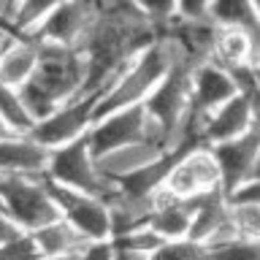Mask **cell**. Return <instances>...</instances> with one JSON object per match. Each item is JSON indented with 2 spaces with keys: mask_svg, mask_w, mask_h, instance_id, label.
<instances>
[{
  "mask_svg": "<svg viewBox=\"0 0 260 260\" xmlns=\"http://www.w3.org/2000/svg\"><path fill=\"white\" fill-rule=\"evenodd\" d=\"M87 68L89 62L84 49L38 41V62L32 68L30 79L19 84V92L32 119H41L54 106L81 95L87 81Z\"/></svg>",
  "mask_w": 260,
  "mask_h": 260,
  "instance_id": "1",
  "label": "cell"
},
{
  "mask_svg": "<svg viewBox=\"0 0 260 260\" xmlns=\"http://www.w3.org/2000/svg\"><path fill=\"white\" fill-rule=\"evenodd\" d=\"M174 54H176V44L162 32L152 44H146L141 52H136L125 65V71L119 73V79L95 101V111H92L95 119L114 109H122V106L144 103L152 95V89L160 84V79L166 76V71L171 68Z\"/></svg>",
  "mask_w": 260,
  "mask_h": 260,
  "instance_id": "2",
  "label": "cell"
},
{
  "mask_svg": "<svg viewBox=\"0 0 260 260\" xmlns=\"http://www.w3.org/2000/svg\"><path fill=\"white\" fill-rule=\"evenodd\" d=\"M46 176L60 182L71 190H81L89 195L109 201L117 192V182L106 179L98 168L95 152L89 146L87 133L73 138L68 144H60L54 149H49V162H46Z\"/></svg>",
  "mask_w": 260,
  "mask_h": 260,
  "instance_id": "3",
  "label": "cell"
},
{
  "mask_svg": "<svg viewBox=\"0 0 260 260\" xmlns=\"http://www.w3.org/2000/svg\"><path fill=\"white\" fill-rule=\"evenodd\" d=\"M0 203L6 214L24 231H36L49 219L60 217L44 174H0Z\"/></svg>",
  "mask_w": 260,
  "mask_h": 260,
  "instance_id": "4",
  "label": "cell"
},
{
  "mask_svg": "<svg viewBox=\"0 0 260 260\" xmlns=\"http://www.w3.org/2000/svg\"><path fill=\"white\" fill-rule=\"evenodd\" d=\"M160 187L179 195V198H198V195L222 190V176H219L217 160L209 144H192L187 149H179Z\"/></svg>",
  "mask_w": 260,
  "mask_h": 260,
  "instance_id": "5",
  "label": "cell"
},
{
  "mask_svg": "<svg viewBox=\"0 0 260 260\" xmlns=\"http://www.w3.org/2000/svg\"><path fill=\"white\" fill-rule=\"evenodd\" d=\"M87 138L95 154H103L109 149H117V146H125L133 141H152L160 149H166V144H162L157 127L152 125L144 103L122 106V109H114L109 114H103V117H98L92 122V127L87 130Z\"/></svg>",
  "mask_w": 260,
  "mask_h": 260,
  "instance_id": "6",
  "label": "cell"
},
{
  "mask_svg": "<svg viewBox=\"0 0 260 260\" xmlns=\"http://www.w3.org/2000/svg\"><path fill=\"white\" fill-rule=\"evenodd\" d=\"M44 182L49 187V195H52L57 214H60L65 222H71L79 233H84L87 239H103V236H111V225H109V203L98 195L81 192V190H71L54 179H49L44 174Z\"/></svg>",
  "mask_w": 260,
  "mask_h": 260,
  "instance_id": "7",
  "label": "cell"
},
{
  "mask_svg": "<svg viewBox=\"0 0 260 260\" xmlns=\"http://www.w3.org/2000/svg\"><path fill=\"white\" fill-rule=\"evenodd\" d=\"M95 98L92 95H76L71 101L54 106L49 114L36 119V125L30 127V136H36L44 146L54 149L60 144H68L73 138L84 136L92 127L95 119Z\"/></svg>",
  "mask_w": 260,
  "mask_h": 260,
  "instance_id": "8",
  "label": "cell"
},
{
  "mask_svg": "<svg viewBox=\"0 0 260 260\" xmlns=\"http://www.w3.org/2000/svg\"><path fill=\"white\" fill-rule=\"evenodd\" d=\"M95 11H98L95 0H60L30 36L38 41H46V44L81 49L89 27H92Z\"/></svg>",
  "mask_w": 260,
  "mask_h": 260,
  "instance_id": "9",
  "label": "cell"
},
{
  "mask_svg": "<svg viewBox=\"0 0 260 260\" xmlns=\"http://www.w3.org/2000/svg\"><path fill=\"white\" fill-rule=\"evenodd\" d=\"M209 149L222 176V190L247 179H260V125L244 130L241 136L209 144Z\"/></svg>",
  "mask_w": 260,
  "mask_h": 260,
  "instance_id": "10",
  "label": "cell"
},
{
  "mask_svg": "<svg viewBox=\"0 0 260 260\" xmlns=\"http://www.w3.org/2000/svg\"><path fill=\"white\" fill-rule=\"evenodd\" d=\"M255 125H260V98L236 92L198 122V133L203 144H217L225 138L241 136L244 130Z\"/></svg>",
  "mask_w": 260,
  "mask_h": 260,
  "instance_id": "11",
  "label": "cell"
},
{
  "mask_svg": "<svg viewBox=\"0 0 260 260\" xmlns=\"http://www.w3.org/2000/svg\"><path fill=\"white\" fill-rule=\"evenodd\" d=\"M236 89L231 73L217 62H198L192 68V95H190V122H198L206 117L209 111H214L219 103H225L228 98H233Z\"/></svg>",
  "mask_w": 260,
  "mask_h": 260,
  "instance_id": "12",
  "label": "cell"
},
{
  "mask_svg": "<svg viewBox=\"0 0 260 260\" xmlns=\"http://www.w3.org/2000/svg\"><path fill=\"white\" fill-rule=\"evenodd\" d=\"M49 146L30 133L0 136V174H46Z\"/></svg>",
  "mask_w": 260,
  "mask_h": 260,
  "instance_id": "13",
  "label": "cell"
},
{
  "mask_svg": "<svg viewBox=\"0 0 260 260\" xmlns=\"http://www.w3.org/2000/svg\"><path fill=\"white\" fill-rule=\"evenodd\" d=\"M257 30L249 27H222L217 24L211 62L217 65H257Z\"/></svg>",
  "mask_w": 260,
  "mask_h": 260,
  "instance_id": "14",
  "label": "cell"
},
{
  "mask_svg": "<svg viewBox=\"0 0 260 260\" xmlns=\"http://www.w3.org/2000/svg\"><path fill=\"white\" fill-rule=\"evenodd\" d=\"M162 152H171V149H160V146L152 144V141H133V144L117 146V149H109L103 154H95V160H98V168H101V174L106 179L119 182L122 176L144 168L146 162L160 157Z\"/></svg>",
  "mask_w": 260,
  "mask_h": 260,
  "instance_id": "15",
  "label": "cell"
},
{
  "mask_svg": "<svg viewBox=\"0 0 260 260\" xmlns=\"http://www.w3.org/2000/svg\"><path fill=\"white\" fill-rule=\"evenodd\" d=\"M38 62V41L32 36L11 32L0 52V81L11 87H19L30 79L32 68Z\"/></svg>",
  "mask_w": 260,
  "mask_h": 260,
  "instance_id": "16",
  "label": "cell"
},
{
  "mask_svg": "<svg viewBox=\"0 0 260 260\" xmlns=\"http://www.w3.org/2000/svg\"><path fill=\"white\" fill-rule=\"evenodd\" d=\"M32 239L38 244L41 257H79L84 244L89 241L84 233H79L71 222H65L62 217H54L44 222L36 231H30Z\"/></svg>",
  "mask_w": 260,
  "mask_h": 260,
  "instance_id": "17",
  "label": "cell"
},
{
  "mask_svg": "<svg viewBox=\"0 0 260 260\" xmlns=\"http://www.w3.org/2000/svg\"><path fill=\"white\" fill-rule=\"evenodd\" d=\"M209 19L222 27L260 30V0H211Z\"/></svg>",
  "mask_w": 260,
  "mask_h": 260,
  "instance_id": "18",
  "label": "cell"
},
{
  "mask_svg": "<svg viewBox=\"0 0 260 260\" xmlns=\"http://www.w3.org/2000/svg\"><path fill=\"white\" fill-rule=\"evenodd\" d=\"M160 236L152 231L149 225H138L130 228L125 233H114L111 236V247H114V257L122 260H149L154 255V249L160 247Z\"/></svg>",
  "mask_w": 260,
  "mask_h": 260,
  "instance_id": "19",
  "label": "cell"
},
{
  "mask_svg": "<svg viewBox=\"0 0 260 260\" xmlns=\"http://www.w3.org/2000/svg\"><path fill=\"white\" fill-rule=\"evenodd\" d=\"M0 119L8 130L14 133H30V127L36 125L30 109L24 106V98L19 92V87L3 84L0 81Z\"/></svg>",
  "mask_w": 260,
  "mask_h": 260,
  "instance_id": "20",
  "label": "cell"
},
{
  "mask_svg": "<svg viewBox=\"0 0 260 260\" xmlns=\"http://www.w3.org/2000/svg\"><path fill=\"white\" fill-rule=\"evenodd\" d=\"M60 0H14L6 27L19 36H30Z\"/></svg>",
  "mask_w": 260,
  "mask_h": 260,
  "instance_id": "21",
  "label": "cell"
},
{
  "mask_svg": "<svg viewBox=\"0 0 260 260\" xmlns=\"http://www.w3.org/2000/svg\"><path fill=\"white\" fill-rule=\"evenodd\" d=\"M257 252H260V239L236 233L219 244H211L206 249V257H241V260L247 257V260H252V257H257Z\"/></svg>",
  "mask_w": 260,
  "mask_h": 260,
  "instance_id": "22",
  "label": "cell"
},
{
  "mask_svg": "<svg viewBox=\"0 0 260 260\" xmlns=\"http://www.w3.org/2000/svg\"><path fill=\"white\" fill-rule=\"evenodd\" d=\"M154 257H168V260H198L206 257V247L198 239H190V236H182V239H166L160 241V247L154 249Z\"/></svg>",
  "mask_w": 260,
  "mask_h": 260,
  "instance_id": "23",
  "label": "cell"
},
{
  "mask_svg": "<svg viewBox=\"0 0 260 260\" xmlns=\"http://www.w3.org/2000/svg\"><path fill=\"white\" fill-rule=\"evenodd\" d=\"M228 217H231V225L241 236H255V239H260V201L228 203Z\"/></svg>",
  "mask_w": 260,
  "mask_h": 260,
  "instance_id": "24",
  "label": "cell"
},
{
  "mask_svg": "<svg viewBox=\"0 0 260 260\" xmlns=\"http://www.w3.org/2000/svg\"><path fill=\"white\" fill-rule=\"evenodd\" d=\"M133 3L160 32L176 19V0H133Z\"/></svg>",
  "mask_w": 260,
  "mask_h": 260,
  "instance_id": "25",
  "label": "cell"
},
{
  "mask_svg": "<svg viewBox=\"0 0 260 260\" xmlns=\"http://www.w3.org/2000/svg\"><path fill=\"white\" fill-rule=\"evenodd\" d=\"M0 257H41L38 244L30 231H19L8 241L0 244Z\"/></svg>",
  "mask_w": 260,
  "mask_h": 260,
  "instance_id": "26",
  "label": "cell"
},
{
  "mask_svg": "<svg viewBox=\"0 0 260 260\" xmlns=\"http://www.w3.org/2000/svg\"><path fill=\"white\" fill-rule=\"evenodd\" d=\"M209 6L211 0H176V19H187V22L209 19Z\"/></svg>",
  "mask_w": 260,
  "mask_h": 260,
  "instance_id": "27",
  "label": "cell"
},
{
  "mask_svg": "<svg viewBox=\"0 0 260 260\" xmlns=\"http://www.w3.org/2000/svg\"><path fill=\"white\" fill-rule=\"evenodd\" d=\"M19 231H24V228H19V225H16L14 219H11V217L6 214L3 209H0V244H3V241H8L11 236H16Z\"/></svg>",
  "mask_w": 260,
  "mask_h": 260,
  "instance_id": "28",
  "label": "cell"
},
{
  "mask_svg": "<svg viewBox=\"0 0 260 260\" xmlns=\"http://www.w3.org/2000/svg\"><path fill=\"white\" fill-rule=\"evenodd\" d=\"M8 36H11V30H8V27H3V24H0V52H3V46H6Z\"/></svg>",
  "mask_w": 260,
  "mask_h": 260,
  "instance_id": "29",
  "label": "cell"
},
{
  "mask_svg": "<svg viewBox=\"0 0 260 260\" xmlns=\"http://www.w3.org/2000/svg\"><path fill=\"white\" fill-rule=\"evenodd\" d=\"M0 130H8V127H6V125H3V119H0Z\"/></svg>",
  "mask_w": 260,
  "mask_h": 260,
  "instance_id": "30",
  "label": "cell"
},
{
  "mask_svg": "<svg viewBox=\"0 0 260 260\" xmlns=\"http://www.w3.org/2000/svg\"><path fill=\"white\" fill-rule=\"evenodd\" d=\"M0 209H3V203H0Z\"/></svg>",
  "mask_w": 260,
  "mask_h": 260,
  "instance_id": "31",
  "label": "cell"
}]
</instances>
